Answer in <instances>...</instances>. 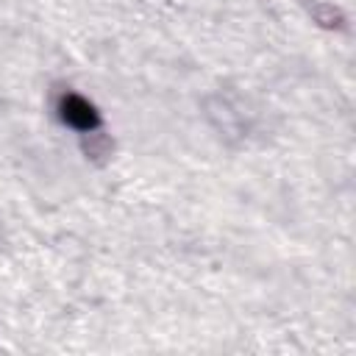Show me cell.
<instances>
[{"mask_svg": "<svg viewBox=\"0 0 356 356\" xmlns=\"http://www.w3.org/2000/svg\"><path fill=\"white\" fill-rule=\"evenodd\" d=\"M58 117L64 125L81 131V134H89V131H97L100 128V111L95 108V103H89L83 95L78 92H64L58 97V106H56Z\"/></svg>", "mask_w": 356, "mask_h": 356, "instance_id": "cell-1", "label": "cell"}]
</instances>
